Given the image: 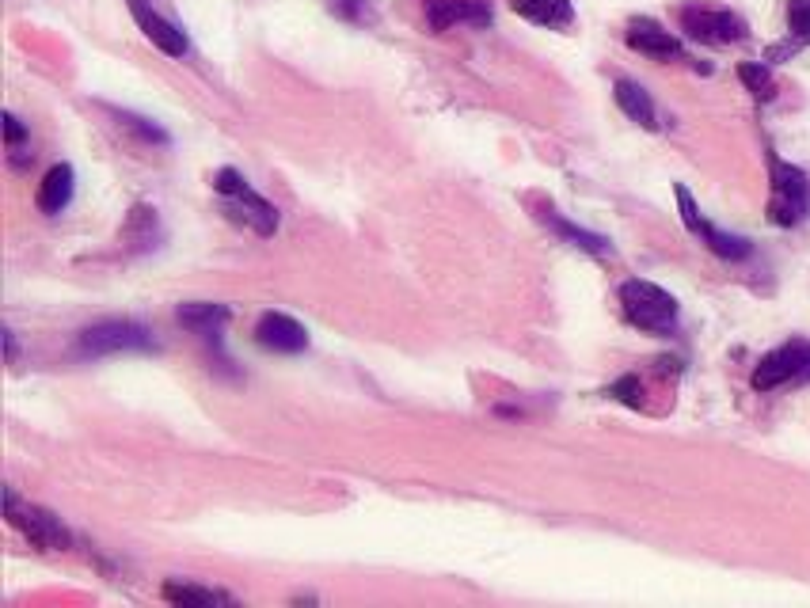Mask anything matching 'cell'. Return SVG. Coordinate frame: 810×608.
<instances>
[{
  "label": "cell",
  "instance_id": "obj_1",
  "mask_svg": "<svg viewBox=\"0 0 810 608\" xmlns=\"http://www.w3.org/2000/svg\"><path fill=\"white\" fill-rule=\"evenodd\" d=\"M115 354H156L153 331L126 316H111L88 323L77 335V358H115Z\"/></svg>",
  "mask_w": 810,
  "mask_h": 608
},
{
  "label": "cell",
  "instance_id": "obj_2",
  "mask_svg": "<svg viewBox=\"0 0 810 608\" xmlns=\"http://www.w3.org/2000/svg\"><path fill=\"white\" fill-rule=\"evenodd\" d=\"M213 190L221 194V209H225L229 221L248 225L251 232H259V236H274V232H278V221H282L278 209L270 206L263 194H255L251 183L236 168L217 171V175H213Z\"/></svg>",
  "mask_w": 810,
  "mask_h": 608
},
{
  "label": "cell",
  "instance_id": "obj_3",
  "mask_svg": "<svg viewBox=\"0 0 810 608\" xmlns=\"http://www.w3.org/2000/svg\"><path fill=\"white\" fill-rule=\"evenodd\" d=\"M620 308H624L632 327L651 331V335H674L677 316H681V304H677L674 293H666L655 282H643V278L620 285Z\"/></svg>",
  "mask_w": 810,
  "mask_h": 608
},
{
  "label": "cell",
  "instance_id": "obj_4",
  "mask_svg": "<svg viewBox=\"0 0 810 608\" xmlns=\"http://www.w3.org/2000/svg\"><path fill=\"white\" fill-rule=\"evenodd\" d=\"M769 175H772V202H769V221L780 228L799 225L810 213V179L803 168L784 164L780 156H769Z\"/></svg>",
  "mask_w": 810,
  "mask_h": 608
},
{
  "label": "cell",
  "instance_id": "obj_5",
  "mask_svg": "<svg viewBox=\"0 0 810 608\" xmlns=\"http://www.w3.org/2000/svg\"><path fill=\"white\" fill-rule=\"evenodd\" d=\"M4 517L16 525V529L35 544V548L42 551H65L73 548V532L65 529V521H61L58 513L42 510V506H35V502H20V494L4 491Z\"/></svg>",
  "mask_w": 810,
  "mask_h": 608
},
{
  "label": "cell",
  "instance_id": "obj_6",
  "mask_svg": "<svg viewBox=\"0 0 810 608\" xmlns=\"http://www.w3.org/2000/svg\"><path fill=\"white\" fill-rule=\"evenodd\" d=\"M810 380V342L807 339H791L784 346L769 350L765 358L757 361L750 384L757 392H772V388H784V384H807Z\"/></svg>",
  "mask_w": 810,
  "mask_h": 608
},
{
  "label": "cell",
  "instance_id": "obj_7",
  "mask_svg": "<svg viewBox=\"0 0 810 608\" xmlns=\"http://www.w3.org/2000/svg\"><path fill=\"white\" fill-rule=\"evenodd\" d=\"M681 27L685 35L704 42V46H731L750 35L746 19L727 12V8H704V4H689L681 8Z\"/></svg>",
  "mask_w": 810,
  "mask_h": 608
},
{
  "label": "cell",
  "instance_id": "obj_8",
  "mask_svg": "<svg viewBox=\"0 0 810 608\" xmlns=\"http://www.w3.org/2000/svg\"><path fill=\"white\" fill-rule=\"evenodd\" d=\"M677 194V209H681V221H685V228L693 232V236H700L704 244L712 247L719 259H731V263H738V259H746L753 247L746 236H731V232H723V228H715L708 217H700V209H696L693 194H689V187L685 183H677L674 187Z\"/></svg>",
  "mask_w": 810,
  "mask_h": 608
},
{
  "label": "cell",
  "instance_id": "obj_9",
  "mask_svg": "<svg viewBox=\"0 0 810 608\" xmlns=\"http://www.w3.org/2000/svg\"><path fill=\"white\" fill-rule=\"evenodd\" d=\"M126 4H130V16L137 19V27L145 31V38L153 42L156 50H164L168 57H187V50H191L187 35L175 27L172 19H164L156 12L153 0H126Z\"/></svg>",
  "mask_w": 810,
  "mask_h": 608
},
{
  "label": "cell",
  "instance_id": "obj_10",
  "mask_svg": "<svg viewBox=\"0 0 810 608\" xmlns=\"http://www.w3.org/2000/svg\"><path fill=\"white\" fill-rule=\"evenodd\" d=\"M255 342L270 354H301L309 346V331L286 312H263L255 323Z\"/></svg>",
  "mask_w": 810,
  "mask_h": 608
},
{
  "label": "cell",
  "instance_id": "obj_11",
  "mask_svg": "<svg viewBox=\"0 0 810 608\" xmlns=\"http://www.w3.org/2000/svg\"><path fill=\"white\" fill-rule=\"evenodd\" d=\"M426 27L430 31H449L457 23H468V27H491V4L487 0H426Z\"/></svg>",
  "mask_w": 810,
  "mask_h": 608
},
{
  "label": "cell",
  "instance_id": "obj_12",
  "mask_svg": "<svg viewBox=\"0 0 810 608\" xmlns=\"http://www.w3.org/2000/svg\"><path fill=\"white\" fill-rule=\"evenodd\" d=\"M624 42L643 57H655V61H681L685 57V46L677 42L670 31H662L655 19H632L628 31H624Z\"/></svg>",
  "mask_w": 810,
  "mask_h": 608
},
{
  "label": "cell",
  "instance_id": "obj_13",
  "mask_svg": "<svg viewBox=\"0 0 810 608\" xmlns=\"http://www.w3.org/2000/svg\"><path fill=\"white\" fill-rule=\"evenodd\" d=\"M179 323L187 327V331H194L202 342H210L213 350L221 354V331H225V323H229V308L225 304H210V301H191V304H179ZM225 358V354H221Z\"/></svg>",
  "mask_w": 810,
  "mask_h": 608
},
{
  "label": "cell",
  "instance_id": "obj_14",
  "mask_svg": "<svg viewBox=\"0 0 810 608\" xmlns=\"http://www.w3.org/2000/svg\"><path fill=\"white\" fill-rule=\"evenodd\" d=\"M73 190H77V171H73V164H54V168L42 175L35 202H39V209L46 217H58V213H65L69 202H73Z\"/></svg>",
  "mask_w": 810,
  "mask_h": 608
},
{
  "label": "cell",
  "instance_id": "obj_15",
  "mask_svg": "<svg viewBox=\"0 0 810 608\" xmlns=\"http://www.w3.org/2000/svg\"><path fill=\"white\" fill-rule=\"evenodd\" d=\"M613 95H617V107L632 122H639L643 130H658V111H655V99H651V92L643 88V84H636V80H617L613 84Z\"/></svg>",
  "mask_w": 810,
  "mask_h": 608
},
{
  "label": "cell",
  "instance_id": "obj_16",
  "mask_svg": "<svg viewBox=\"0 0 810 608\" xmlns=\"http://www.w3.org/2000/svg\"><path fill=\"white\" fill-rule=\"evenodd\" d=\"M514 12L537 27H571L575 23V8L571 0H510Z\"/></svg>",
  "mask_w": 810,
  "mask_h": 608
},
{
  "label": "cell",
  "instance_id": "obj_17",
  "mask_svg": "<svg viewBox=\"0 0 810 608\" xmlns=\"http://www.w3.org/2000/svg\"><path fill=\"white\" fill-rule=\"evenodd\" d=\"M540 217H544V225L552 228L556 236H563L567 244L582 247V251H590V255H613V244H609L605 236H598V232H586V228L571 225V221H563L556 209H544Z\"/></svg>",
  "mask_w": 810,
  "mask_h": 608
},
{
  "label": "cell",
  "instance_id": "obj_18",
  "mask_svg": "<svg viewBox=\"0 0 810 608\" xmlns=\"http://www.w3.org/2000/svg\"><path fill=\"white\" fill-rule=\"evenodd\" d=\"M164 601H172V605H232L229 593H221V589H206V586H194V582H164Z\"/></svg>",
  "mask_w": 810,
  "mask_h": 608
},
{
  "label": "cell",
  "instance_id": "obj_19",
  "mask_svg": "<svg viewBox=\"0 0 810 608\" xmlns=\"http://www.w3.org/2000/svg\"><path fill=\"white\" fill-rule=\"evenodd\" d=\"M738 80H742V84H746V88H750L761 103H769L772 92H776L769 65H761V61H742V65H738Z\"/></svg>",
  "mask_w": 810,
  "mask_h": 608
},
{
  "label": "cell",
  "instance_id": "obj_20",
  "mask_svg": "<svg viewBox=\"0 0 810 608\" xmlns=\"http://www.w3.org/2000/svg\"><path fill=\"white\" fill-rule=\"evenodd\" d=\"M118 122L126 126V130L141 133L149 145H172V137H168V130H160L156 122H149V118H141V114H130V111H118Z\"/></svg>",
  "mask_w": 810,
  "mask_h": 608
},
{
  "label": "cell",
  "instance_id": "obj_21",
  "mask_svg": "<svg viewBox=\"0 0 810 608\" xmlns=\"http://www.w3.org/2000/svg\"><path fill=\"white\" fill-rule=\"evenodd\" d=\"M788 27L791 38H799L803 46L810 42V0H788Z\"/></svg>",
  "mask_w": 810,
  "mask_h": 608
},
{
  "label": "cell",
  "instance_id": "obj_22",
  "mask_svg": "<svg viewBox=\"0 0 810 608\" xmlns=\"http://www.w3.org/2000/svg\"><path fill=\"white\" fill-rule=\"evenodd\" d=\"M609 396L628 403V407H639V403H643V384H639V377H620L617 384L609 388Z\"/></svg>",
  "mask_w": 810,
  "mask_h": 608
},
{
  "label": "cell",
  "instance_id": "obj_23",
  "mask_svg": "<svg viewBox=\"0 0 810 608\" xmlns=\"http://www.w3.org/2000/svg\"><path fill=\"white\" fill-rule=\"evenodd\" d=\"M4 137H8V149H12V152L20 149V141L27 137V130L20 126V118H16V114H4Z\"/></svg>",
  "mask_w": 810,
  "mask_h": 608
},
{
  "label": "cell",
  "instance_id": "obj_24",
  "mask_svg": "<svg viewBox=\"0 0 810 608\" xmlns=\"http://www.w3.org/2000/svg\"><path fill=\"white\" fill-rule=\"evenodd\" d=\"M335 8L343 12V16H350V19H369V0H335Z\"/></svg>",
  "mask_w": 810,
  "mask_h": 608
},
{
  "label": "cell",
  "instance_id": "obj_25",
  "mask_svg": "<svg viewBox=\"0 0 810 608\" xmlns=\"http://www.w3.org/2000/svg\"><path fill=\"white\" fill-rule=\"evenodd\" d=\"M4 346H8V361H16V335L4 331Z\"/></svg>",
  "mask_w": 810,
  "mask_h": 608
}]
</instances>
